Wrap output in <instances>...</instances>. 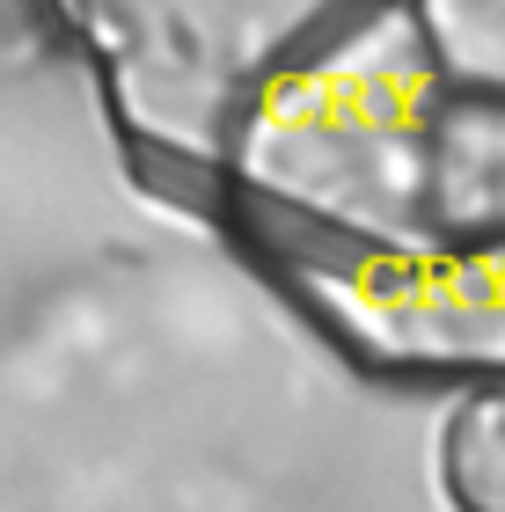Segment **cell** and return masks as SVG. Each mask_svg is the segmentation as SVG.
<instances>
[{
    "mask_svg": "<svg viewBox=\"0 0 505 512\" xmlns=\"http://www.w3.org/2000/svg\"><path fill=\"white\" fill-rule=\"evenodd\" d=\"M447 498L462 512H505V410H469L447 432Z\"/></svg>",
    "mask_w": 505,
    "mask_h": 512,
    "instance_id": "2",
    "label": "cell"
},
{
    "mask_svg": "<svg viewBox=\"0 0 505 512\" xmlns=\"http://www.w3.org/2000/svg\"><path fill=\"white\" fill-rule=\"evenodd\" d=\"M103 81L176 169L227 154L264 81L315 37V0H74Z\"/></svg>",
    "mask_w": 505,
    "mask_h": 512,
    "instance_id": "1",
    "label": "cell"
}]
</instances>
